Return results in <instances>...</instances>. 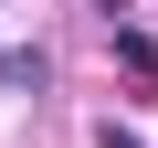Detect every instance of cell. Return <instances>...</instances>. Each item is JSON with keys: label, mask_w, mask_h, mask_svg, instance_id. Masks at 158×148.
<instances>
[{"label": "cell", "mask_w": 158, "mask_h": 148, "mask_svg": "<svg viewBox=\"0 0 158 148\" xmlns=\"http://www.w3.org/2000/svg\"><path fill=\"white\" fill-rule=\"evenodd\" d=\"M116 63H127V74H158V42H148L137 21H116Z\"/></svg>", "instance_id": "obj_2"}, {"label": "cell", "mask_w": 158, "mask_h": 148, "mask_svg": "<svg viewBox=\"0 0 158 148\" xmlns=\"http://www.w3.org/2000/svg\"><path fill=\"white\" fill-rule=\"evenodd\" d=\"M0 74H11L21 95H42V85H53V63H42V42H21V53H0Z\"/></svg>", "instance_id": "obj_1"}]
</instances>
